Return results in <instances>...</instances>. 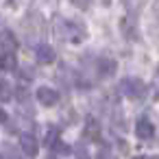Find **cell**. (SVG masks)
I'll list each match as a JSON object with an SVG mask.
<instances>
[{"instance_id":"cell-1","label":"cell","mask_w":159,"mask_h":159,"mask_svg":"<svg viewBox=\"0 0 159 159\" xmlns=\"http://www.w3.org/2000/svg\"><path fill=\"white\" fill-rule=\"evenodd\" d=\"M120 89H122V94H126L129 98H142L144 94H146V85L139 81V79H124L122 83H120Z\"/></svg>"},{"instance_id":"cell-2","label":"cell","mask_w":159,"mask_h":159,"mask_svg":"<svg viewBox=\"0 0 159 159\" xmlns=\"http://www.w3.org/2000/svg\"><path fill=\"white\" fill-rule=\"evenodd\" d=\"M35 96H37V100H39L44 107H52V105L59 102V94H57V89H50V87H39V89L35 92Z\"/></svg>"},{"instance_id":"cell-3","label":"cell","mask_w":159,"mask_h":159,"mask_svg":"<svg viewBox=\"0 0 159 159\" xmlns=\"http://www.w3.org/2000/svg\"><path fill=\"white\" fill-rule=\"evenodd\" d=\"M135 135L139 139H150L155 135V124L148 120V118H139L137 124H135Z\"/></svg>"},{"instance_id":"cell-4","label":"cell","mask_w":159,"mask_h":159,"mask_svg":"<svg viewBox=\"0 0 159 159\" xmlns=\"http://www.w3.org/2000/svg\"><path fill=\"white\" fill-rule=\"evenodd\" d=\"M0 48H2V52H16V48H18V39L7 29L0 31Z\"/></svg>"},{"instance_id":"cell-5","label":"cell","mask_w":159,"mask_h":159,"mask_svg":"<svg viewBox=\"0 0 159 159\" xmlns=\"http://www.w3.org/2000/svg\"><path fill=\"white\" fill-rule=\"evenodd\" d=\"M20 146H22V150H24L26 157H35L37 150H39V144H37V139L33 135H22L20 137Z\"/></svg>"},{"instance_id":"cell-6","label":"cell","mask_w":159,"mask_h":159,"mask_svg":"<svg viewBox=\"0 0 159 159\" xmlns=\"http://www.w3.org/2000/svg\"><path fill=\"white\" fill-rule=\"evenodd\" d=\"M35 55H37V61L39 63H52L55 61V50L48 44H39L35 48Z\"/></svg>"},{"instance_id":"cell-7","label":"cell","mask_w":159,"mask_h":159,"mask_svg":"<svg viewBox=\"0 0 159 159\" xmlns=\"http://www.w3.org/2000/svg\"><path fill=\"white\" fill-rule=\"evenodd\" d=\"M98 68H100V74H105V76H111V74L116 72L118 63H116L113 59H107V57H102V59L98 61Z\"/></svg>"},{"instance_id":"cell-8","label":"cell","mask_w":159,"mask_h":159,"mask_svg":"<svg viewBox=\"0 0 159 159\" xmlns=\"http://www.w3.org/2000/svg\"><path fill=\"white\" fill-rule=\"evenodd\" d=\"M0 68L2 70H16V55L13 52H2L0 55Z\"/></svg>"},{"instance_id":"cell-9","label":"cell","mask_w":159,"mask_h":159,"mask_svg":"<svg viewBox=\"0 0 159 159\" xmlns=\"http://www.w3.org/2000/svg\"><path fill=\"white\" fill-rule=\"evenodd\" d=\"M13 98V89L7 81H0V102H7Z\"/></svg>"},{"instance_id":"cell-10","label":"cell","mask_w":159,"mask_h":159,"mask_svg":"<svg viewBox=\"0 0 159 159\" xmlns=\"http://www.w3.org/2000/svg\"><path fill=\"white\" fill-rule=\"evenodd\" d=\"M74 152H76V157H79V159H89V152H87V148H85L83 144H76Z\"/></svg>"},{"instance_id":"cell-11","label":"cell","mask_w":159,"mask_h":159,"mask_svg":"<svg viewBox=\"0 0 159 159\" xmlns=\"http://www.w3.org/2000/svg\"><path fill=\"white\" fill-rule=\"evenodd\" d=\"M57 137H59V131H57V129L48 131V135H46V139H48V146H55V144H57Z\"/></svg>"},{"instance_id":"cell-12","label":"cell","mask_w":159,"mask_h":159,"mask_svg":"<svg viewBox=\"0 0 159 159\" xmlns=\"http://www.w3.org/2000/svg\"><path fill=\"white\" fill-rule=\"evenodd\" d=\"M122 5H124V9H129V11H135V9L139 7V0H122Z\"/></svg>"},{"instance_id":"cell-13","label":"cell","mask_w":159,"mask_h":159,"mask_svg":"<svg viewBox=\"0 0 159 159\" xmlns=\"http://www.w3.org/2000/svg\"><path fill=\"white\" fill-rule=\"evenodd\" d=\"M72 2L79 7V9H89V5H92V0H72Z\"/></svg>"},{"instance_id":"cell-14","label":"cell","mask_w":159,"mask_h":159,"mask_svg":"<svg viewBox=\"0 0 159 159\" xmlns=\"http://www.w3.org/2000/svg\"><path fill=\"white\" fill-rule=\"evenodd\" d=\"M98 159H111L109 150H100V152H98Z\"/></svg>"},{"instance_id":"cell-15","label":"cell","mask_w":159,"mask_h":159,"mask_svg":"<svg viewBox=\"0 0 159 159\" xmlns=\"http://www.w3.org/2000/svg\"><path fill=\"white\" fill-rule=\"evenodd\" d=\"M2 122H7V113H5L2 107H0V124H2Z\"/></svg>"},{"instance_id":"cell-16","label":"cell","mask_w":159,"mask_h":159,"mask_svg":"<svg viewBox=\"0 0 159 159\" xmlns=\"http://www.w3.org/2000/svg\"><path fill=\"white\" fill-rule=\"evenodd\" d=\"M152 159H159V157H152Z\"/></svg>"}]
</instances>
